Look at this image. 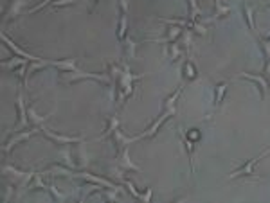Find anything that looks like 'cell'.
<instances>
[{"label": "cell", "instance_id": "cell-20", "mask_svg": "<svg viewBox=\"0 0 270 203\" xmlns=\"http://www.w3.org/2000/svg\"><path fill=\"white\" fill-rule=\"evenodd\" d=\"M50 67H56L60 72H72L78 70V60L76 58H65V60H50Z\"/></svg>", "mask_w": 270, "mask_h": 203}, {"label": "cell", "instance_id": "cell-32", "mask_svg": "<svg viewBox=\"0 0 270 203\" xmlns=\"http://www.w3.org/2000/svg\"><path fill=\"white\" fill-rule=\"evenodd\" d=\"M126 29H128V15H121L119 25H117V38L121 41L126 38Z\"/></svg>", "mask_w": 270, "mask_h": 203}, {"label": "cell", "instance_id": "cell-1", "mask_svg": "<svg viewBox=\"0 0 270 203\" xmlns=\"http://www.w3.org/2000/svg\"><path fill=\"white\" fill-rule=\"evenodd\" d=\"M144 76L146 74H132L130 67L125 63V69H123L119 80H117V103L121 106L135 94V83L139 80H142Z\"/></svg>", "mask_w": 270, "mask_h": 203}, {"label": "cell", "instance_id": "cell-42", "mask_svg": "<svg viewBox=\"0 0 270 203\" xmlns=\"http://www.w3.org/2000/svg\"><path fill=\"white\" fill-rule=\"evenodd\" d=\"M265 78L270 84V60H267V65H265Z\"/></svg>", "mask_w": 270, "mask_h": 203}, {"label": "cell", "instance_id": "cell-19", "mask_svg": "<svg viewBox=\"0 0 270 203\" xmlns=\"http://www.w3.org/2000/svg\"><path fill=\"white\" fill-rule=\"evenodd\" d=\"M241 9H243V16H245V20H247V25H249V29H250V33L256 36V38H260V29H258V25H256V22H254V9L250 7L249 4H241Z\"/></svg>", "mask_w": 270, "mask_h": 203}, {"label": "cell", "instance_id": "cell-33", "mask_svg": "<svg viewBox=\"0 0 270 203\" xmlns=\"http://www.w3.org/2000/svg\"><path fill=\"white\" fill-rule=\"evenodd\" d=\"M121 182H123V185L126 187V191H128V194H132V198L135 200H140V193L137 191V187H135V183L132 182L130 178H121Z\"/></svg>", "mask_w": 270, "mask_h": 203}, {"label": "cell", "instance_id": "cell-22", "mask_svg": "<svg viewBox=\"0 0 270 203\" xmlns=\"http://www.w3.org/2000/svg\"><path fill=\"white\" fill-rule=\"evenodd\" d=\"M182 74H184V80L187 83H191V81H195L198 78V69H196L195 61L191 60V58H187L184 61V65H182Z\"/></svg>", "mask_w": 270, "mask_h": 203}, {"label": "cell", "instance_id": "cell-38", "mask_svg": "<svg viewBox=\"0 0 270 203\" xmlns=\"http://www.w3.org/2000/svg\"><path fill=\"white\" fill-rule=\"evenodd\" d=\"M15 187H16L15 183H7V185H5L4 191H2V200H4V202H9L13 193H15Z\"/></svg>", "mask_w": 270, "mask_h": 203}, {"label": "cell", "instance_id": "cell-29", "mask_svg": "<svg viewBox=\"0 0 270 203\" xmlns=\"http://www.w3.org/2000/svg\"><path fill=\"white\" fill-rule=\"evenodd\" d=\"M182 95V86H179V88L173 92V94L170 95V97H166L164 101V106L162 108L164 110H170V108H177V101H179V97Z\"/></svg>", "mask_w": 270, "mask_h": 203}, {"label": "cell", "instance_id": "cell-37", "mask_svg": "<svg viewBox=\"0 0 270 203\" xmlns=\"http://www.w3.org/2000/svg\"><path fill=\"white\" fill-rule=\"evenodd\" d=\"M47 191L50 193V196H52V200H54V202H65V200H67L65 194L58 193V189H56L54 185H47Z\"/></svg>", "mask_w": 270, "mask_h": 203}, {"label": "cell", "instance_id": "cell-17", "mask_svg": "<svg viewBox=\"0 0 270 203\" xmlns=\"http://www.w3.org/2000/svg\"><path fill=\"white\" fill-rule=\"evenodd\" d=\"M16 112H18L16 128H25L29 124V115H27V108H25V101L22 92H18V95H16Z\"/></svg>", "mask_w": 270, "mask_h": 203}, {"label": "cell", "instance_id": "cell-11", "mask_svg": "<svg viewBox=\"0 0 270 203\" xmlns=\"http://www.w3.org/2000/svg\"><path fill=\"white\" fill-rule=\"evenodd\" d=\"M184 33H185L184 27H180V25H170V29L166 31V36H162V38H150V40H146V41H155V43H175L180 36H184Z\"/></svg>", "mask_w": 270, "mask_h": 203}, {"label": "cell", "instance_id": "cell-21", "mask_svg": "<svg viewBox=\"0 0 270 203\" xmlns=\"http://www.w3.org/2000/svg\"><path fill=\"white\" fill-rule=\"evenodd\" d=\"M229 13H230V5H225L222 0H215V11H213V16H211V18H205L204 24H207V22L220 20V18L227 16Z\"/></svg>", "mask_w": 270, "mask_h": 203}, {"label": "cell", "instance_id": "cell-5", "mask_svg": "<svg viewBox=\"0 0 270 203\" xmlns=\"http://www.w3.org/2000/svg\"><path fill=\"white\" fill-rule=\"evenodd\" d=\"M177 115V108H170V110H164L162 114L157 117L153 122L148 126V128L142 131V133L139 135V139H150V137H155L157 133H159V129H160V126L166 122L168 119H171V117H175Z\"/></svg>", "mask_w": 270, "mask_h": 203}, {"label": "cell", "instance_id": "cell-31", "mask_svg": "<svg viewBox=\"0 0 270 203\" xmlns=\"http://www.w3.org/2000/svg\"><path fill=\"white\" fill-rule=\"evenodd\" d=\"M189 2V15H187V18L189 20H198L202 16V9L200 5H198V0H187Z\"/></svg>", "mask_w": 270, "mask_h": 203}, {"label": "cell", "instance_id": "cell-16", "mask_svg": "<svg viewBox=\"0 0 270 203\" xmlns=\"http://www.w3.org/2000/svg\"><path fill=\"white\" fill-rule=\"evenodd\" d=\"M179 137H180V142H182V146H184V149H185V153H187V160H189V165H191V176H195V142H191V140L184 135L182 129L179 131Z\"/></svg>", "mask_w": 270, "mask_h": 203}, {"label": "cell", "instance_id": "cell-13", "mask_svg": "<svg viewBox=\"0 0 270 203\" xmlns=\"http://www.w3.org/2000/svg\"><path fill=\"white\" fill-rule=\"evenodd\" d=\"M240 78H243V80H249L252 81V83H256L258 86H260V92H261V97L265 99L267 94H269V81H267V78L263 74H250V72H241Z\"/></svg>", "mask_w": 270, "mask_h": 203}, {"label": "cell", "instance_id": "cell-9", "mask_svg": "<svg viewBox=\"0 0 270 203\" xmlns=\"http://www.w3.org/2000/svg\"><path fill=\"white\" fill-rule=\"evenodd\" d=\"M40 128H42V133H44L50 142H54V146H60V148L69 146V144H78L83 140L81 137H65V135H60V133H52L50 129L44 128V126H40Z\"/></svg>", "mask_w": 270, "mask_h": 203}, {"label": "cell", "instance_id": "cell-25", "mask_svg": "<svg viewBox=\"0 0 270 203\" xmlns=\"http://www.w3.org/2000/svg\"><path fill=\"white\" fill-rule=\"evenodd\" d=\"M27 115H29V122L31 124H35V126H44L45 121L49 119V117H52L54 112H49L47 115H38V114H36V110L33 108V106H29V108H27Z\"/></svg>", "mask_w": 270, "mask_h": 203}, {"label": "cell", "instance_id": "cell-15", "mask_svg": "<svg viewBox=\"0 0 270 203\" xmlns=\"http://www.w3.org/2000/svg\"><path fill=\"white\" fill-rule=\"evenodd\" d=\"M227 88H229V81H220V83L215 84V88H213V112L222 106L225 94H227Z\"/></svg>", "mask_w": 270, "mask_h": 203}, {"label": "cell", "instance_id": "cell-8", "mask_svg": "<svg viewBox=\"0 0 270 203\" xmlns=\"http://www.w3.org/2000/svg\"><path fill=\"white\" fill-rule=\"evenodd\" d=\"M25 0H9L7 4V9L4 11V16H2V24H9V22L16 20L18 16L22 15V11L25 9Z\"/></svg>", "mask_w": 270, "mask_h": 203}, {"label": "cell", "instance_id": "cell-23", "mask_svg": "<svg viewBox=\"0 0 270 203\" xmlns=\"http://www.w3.org/2000/svg\"><path fill=\"white\" fill-rule=\"evenodd\" d=\"M119 124H121V121H119V115L117 114H114L112 117H108L106 126H105V131H103V135H101L97 140H103V139H106V137H112V133H114L115 129H119Z\"/></svg>", "mask_w": 270, "mask_h": 203}, {"label": "cell", "instance_id": "cell-18", "mask_svg": "<svg viewBox=\"0 0 270 203\" xmlns=\"http://www.w3.org/2000/svg\"><path fill=\"white\" fill-rule=\"evenodd\" d=\"M85 140H81V142L76 144L74 148V159H76V163H78V169H85L87 165H89V157H87V149H85Z\"/></svg>", "mask_w": 270, "mask_h": 203}, {"label": "cell", "instance_id": "cell-26", "mask_svg": "<svg viewBox=\"0 0 270 203\" xmlns=\"http://www.w3.org/2000/svg\"><path fill=\"white\" fill-rule=\"evenodd\" d=\"M45 174H44V171L42 173H36L35 171V174H33V178H31V182H29V185H27V191H47V185L44 183V178Z\"/></svg>", "mask_w": 270, "mask_h": 203}, {"label": "cell", "instance_id": "cell-30", "mask_svg": "<svg viewBox=\"0 0 270 203\" xmlns=\"http://www.w3.org/2000/svg\"><path fill=\"white\" fill-rule=\"evenodd\" d=\"M2 69L4 70H7V69H11V70H15V69H18V67H22V65H25V58H20V56H15V58H11V61H2Z\"/></svg>", "mask_w": 270, "mask_h": 203}, {"label": "cell", "instance_id": "cell-6", "mask_svg": "<svg viewBox=\"0 0 270 203\" xmlns=\"http://www.w3.org/2000/svg\"><path fill=\"white\" fill-rule=\"evenodd\" d=\"M38 131H42V129H38V126H36V128H33V129H25V131H18V133L11 135L9 139L4 142V146H2V153L4 155L11 153L18 144L24 142V140H27L29 137H33V135H36Z\"/></svg>", "mask_w": 270, "mask_h": 203}, {"label": "cell", "instance_id": "cell-2", "mask_svg": "<svg viewBox=\"0 0 270 203\" xmlns=\"http://www.w3.org/2000/svg\"><path fill=\"white\" fill-rule=\"evenodd\" d=\"M33 174H35V171H24V169H18L13 163H4L2 165V176L9 178L11 183H15L16 189H20V191H27V185H29Z\"/></svg>", "mask_w": 270, "mask_h": 203}, {"label": "cell", "instance_id": "cell-28", "mask_svg": "<svg viewBox=\"0 0 270 203\" xmlns=\"http://www.w3.org/2000/svg\"><path fill=\"white\" fill-rule=\"evenodd\" d=\"M123 41H125V60H135V56H137V41L132 36H126Z\"/></svg>", "mask_w": 270, "mask_h": 203}, {"label": "cell", "instance_id": "cell-41", "mask_svg": "<svg viewBox=\"0 0 270 203\" xmlns=\"http://www.w3.org/2000/svg\"><path fill=\"white\" fill-rule=\"evenodd\" d=\"M119 9H121V15H128V11H130L128 0H119Z\"/></svg>", "mask_w": 270, "mask_h": 203}, {"label": "cell", "instance_id": "cell-43", "mask_svg": "<svg viewBox=\"0 0 270 203\" xmlns=\"http://www.w3.org/2000/svg\"><path fill=\"white\" fill-rule=\"evenodd\" d=\"M90 2H92V5H95L97 2H99V0H90Z\"/></svg>", "mask_w": 270, "mask_h": 203}, {"label": "cell", "instance_id": "cell-7", "mask_svg": "<svg viewBox=\"0 0 270 203\" xmlns=\"http://www.w3.org/2000/svg\"><path fill=\"white\" fill-rule=\"evenodd\" d=\"M74 178H80V180H85V182H90V183H97V185H103V187H108V189H117V191H125V189H121L119 185H115L112 180H106V178H101V176H97V174H92L89 173L87 169H83V171H78V173H74Z\"/></svg>", "mask_w": 270, "mask_h": 203}, {"label": "cell", "instance_id": "cell-27", "mask_svg": "<svg viewBox=\"0 0 270 203\" xmlns=\"http://www.w3.org/2000/svg\"><path fill=\"white\" fill-rule=\"evenodd\" d=\"M60 159H61V163H63V165H67V167H70V169H78L74 153L69 151V148H65V146L60 149Z\"/></svg>", "mask_w": 270, "mask_h": 203}, {"label": "cell", "instance_id": "cell-12", "mask_svg": "<svg viewBox=\"0 0 270 203\" xmlns=\"http://www.w3.org/2000/svg\"><path fill=\"white\" fill-rule=\"evenodd\" d=\"M112 140H114L115 151L121 153L125 148H128V146H132V144L137 142V140H140V139H139V135H137V137H126L121 129H115L114 133H112Z\"/></svg>", "mask_w": 270, "mask_h": 203}, {"label": "cell", "instance_id": "cell-36", "mask_svg": "<svg viewBox=\"0 0 270 203\" xmlns=\"http://www.w3.org/2000/svg\"><path fill=\"white\" fill-rule=\"evenodd\" d=\"M258 41H260L261 50H263L265 58H267V60H270V38H263V36H260V38H258Z\"/></svg>", "mask_w": 270, "mask_h": 203}, {"label": "cell", "instance_id": "cell-35", "mask_svg": "<svg viewBox=\"0 0 270 203\" xmlns=\"http://www.w3.org/2000/svg\"><path fill=\"white\" fill-rule=\"evenodd\" d=\"M52 2H54V0H42L40 4L33 5V7H31V9H27L25 13H27V15H35V13H38V11L45 9V7H47V5H50Z\"/></svg>", "mask_w": 270, "mask_h": 203}, {"label": "cell", "instance_id": "cell-3", "mask_svg": "<svg viewBox=\"0 0 270 203\" xmlns=\"http://www.w3.org/2000/svg\"><path fill=\"white\" fill-rule=\"evenodd\" d=\"M269 155H270V146L267 149H263V151H261L256 159H250L249 162H245L243 165H240L238 169H234V171L229 174V180H234V178H260L258 173L254 171V167L261 162V160L265 159V157H269Z\"/></svg>", "mask_w": 270, "mask_h": 203}, {"label": "cell", "instance_id": "cell-40", "mask_svg": "<svg viewBox=\"0 0 270 203\" xmlns=\"http://www.w3.org/2000/svg\"><path fill=\"white\" fill-rule=\"evenodd\" d=\"M151 194H153V189L148 187V189L144 191V193H140V202L150 203V202H151Z\"/></svg>", "mask_w": 270, "mask_h": 203}, {"label": "cell", "instance_id": "cell-34", "mask_svg": "<svg viewBox=\"0 0 270 203\" xmlns=\"http://www.w3.org/2000/svg\"><path fill=\"white\" fill-rule=\"evenodd\" d=\"M184 135L191 140V142H195V144L200 142V139H202V133H200V129H198V128H189Z\"/></svg>", "mask_w": 270, "mask_h": 203}, {"label": "cell", "instance_id": "cell-10", "mask_svg": "<svg viewBox=\"0 0 270 203\" xmlns=\"http://www.w3.org/2000/svg\"><path fill=\"white\" fill-rule=\"evenodd\" d=\"M117 165H119V169H121V171H125V173H128V171H134V173H142L140 165H135V163L132 162V159H130V146H128V148H125L119 153V157H117Z\"/></svg>", "mask_w": 270, "mask_h": 203}, {"label": "cell", "instance_id": "cell-14", "mask_svg": "<svg viewBox=\"0 0 270 203\" xmlns=\"http://www.w3.org/2000/svg\"><path fill=\"white\" fill-rule=\"evenodd\" d=\"M2 41H4L7 47H9L13 52H15L16 56H20V58H25V60H29V61H40L42 58H38V56H35V54H31V52H27L25 49H20L18 45L15 43V41L11 40L9 36L5 35V33H2Z\"/></svg>", "mask_w": 270, "mask_h": 203}, {"label": "cell", "instance_id": "cell-24", "mask_svg": "<svg viewBox=\"0 0 270 203\" xmlns=\"http://www.w3.org/2000/svg\"><path fill=\"white\" fill-rule=\"evenodd\" d=\"M182 56H184V49H180V45H177V41L168 45V49H166V58L170 60V63H177Z\"/></svg>", "mask_w": 270, "mask_h": 203}, {"label": "cell", "instance_id": "cell-4", "mask_svg": "<svg viewBox=\"0 0 270 203\" xmlns=\"http://www.w3.org/2000/svg\"><path fill=\"white\" fill-rule=\"evenodd\" d=\"M61 81L63 83H76L81 80H94L101 81V83H110V76L108 74H92V72H83V70H72V72H60Z\"/></svg>", "mask_w": 270, "mask_h": 203}, {"label": "cell", "instance_id": "cell-39", "mask_svg": "<svg viewBox=\"0 0 270 203\" xmlns=\"http://www.w3.org/2000/svg\"><path fill=\"white\" fill-rule=\"evenodd\" d=\"M78 2L76 0H54L52 2V9H60V7H69V5H76Z\"/></svg>", "mask_w": 270, "mask_h": 203}, {"label": "cell", "instance_id": "cell-44", "mask_svg": "<svg viewBox=\"0 0 270 203\" xmlns=\"http://www.w3.org/2000/svg\"><path fill=\"white\" fill-rule=\"evenodd\" d=\"M269 5H270V0H269Z\"/></svg>", "mask_w": 270, "mask_h": 203}]
</instances>
